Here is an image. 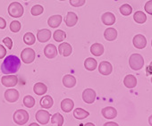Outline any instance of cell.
<instances>
[{
	"label": "cell",
	"mask_w": 152,
	"mask_h": 126,
	"mask_svg": "<svg viewBox=\"0 0 152 126\" xmlns=\"http://www.w3.org/2000/svg\"><path fill=\"white\" fill-rule=\"evenodd\" d=\"M101 113H102V115L107 119H114L117 116V111L115 110V108L112 106H107L103 108Z\"/></svg>",
	"instance_id": "obj_15"
},
{
	"label": "cell",
	"mask_w": 152,
	"mask_h": 126,
	"mask_svg": "<svg viewBox=\"0 0 152 126\" xmlns=\"http://www.w3.org/2000/svg\"><path fill=\"white\" fill-rule=\"evenodd\" d=\"M119 11H120V13H121L123 15H124V16H128V15H130L132 14V7H131L130 5H128V4H124V5H123V6L120 7Z\"/></svg>",
	"instance_id": "obj_32"
},
{
	"label": "cell",
	"mask_w": 152,
	"mask_h": 126,
	"mask_svg": "<svg viewBox=\"0 0 152 126\" xmlns=\"http://www.w3.org/2000/svg\"><path fill=\"white\" fill-rule=\"evenodd\" d=\"M31 126H35V125H39V124H37L36 122H32V123H31Z\"/></svg>",
	"instance_id": "obj_44"
},
{
	"label": "cell",
	"mask_w": 152,
	"mask_h": 126,
	"mask_svg": "<svg viewBox=\"0 0 152 126\" xmlns=\"http://www.w3.org/2000/svg\"><path fill=\"white\" fill-rule=\"evenodd\" d=\"M74 106V103L72 99L70 98H64V100H62L61 102V109L64 112V113H69L73 109Z\"/></svg>",
	"instance_id": "obj_19"
},
{
	"label": "cell",
	"mask_w": 152,
	"mask_h": 126,
	"mask_svg": "<svg viewBox=\"0 0 152 126\" xmlns=\"http://www.w3.org/2000/svg\"><path fill=\"white\" fill-rule=\"evenodd\" d=\"M98 66V63L97 61L92 58V57H89L85 60L84 62V67L86 68V70L88 71H94Z\"/></svg>",
	"instance_id": "obj_26"
},
{
	"label": "cell",
	"mask_w": 152,
	"mask_h": 126,
	"mask_svg": "<svg viewBox=\"0 0 152 126\" xmlns=\"http://www.w3.org/2000/svg\"><path fill=\"white\" fill-rule=\"evenodd\" d=\"M53 37H54V39H55L56 42H62L63 40L65 39V38H66V33H65L64 31H62V30H57V31H56L54 32Z\"/></svg>",
	"instance_id": "obj_30"
},
{
	"label": "cell",
	"mask_w": 152,
	"mask_h": 126,
	"mask_svg": "<svg viewBox=\"0 0 152 126\" xmlns=\"http://www.w3.org/2000/svg\"><path fill=\"white\" fill-rule=\"evenodd\" d=\"M86 0H70V5L74 7H81L85 4Z\"/></svg>",
	"instance_id": "obj_36"
},
{
	"label": "cell",
	"mask_w": 152,
	"mask_h": 126,
	"mask_svg": "<svg viewBox=\"0 0 152 126\" xmlns=\"http://www.w3.org/2000/svg\"><path fill=\"white\" fill-rule=\"evenodd\" d=\"M35 51L31 47L24 48L21 53V59L24 62V64H31V63H32L35 60Z\"/></svg>",
	"instance_id": "obj_5"
},
{
	"label": "cell",
	"mask_w": 152,
	"mask_h": 126,
	"mask_svg": "<svg viewBox=\"0 0 152 126\" xmlns=\"http://www.w3.org/2000/svg\"><path fill=\"white\" fill-rule=\"evenodd\" d=\"M1 82L7 88L15 87L18 82V77L16 75H5L2 77Z\"/></svg>",
	"instance_id": "obj_8"
},
{
	"label": "cell",
	"mask_w": 152,
	"mask_h": 126,
	"mask_svg": "<svg viewBox=\"0 0 152 126\" xmlns=\"http://www.w3.org/2000/svg\"><path fill=\"white\" fill-rule=\"evenodd\" d=\"M89 115H90V113L83 108H75V110L73 111V116L78 120L85 119Z\"/></svg>",
	"instance_id": "obj_27"
},
{
	"label": "cell",
	"mask_w": 152,
	"mask_h": 126,
	"mask_svg": "<svg viewBox=\"0 0 152 126\" xmlns=\"http://www.w3.org/2000/svg\"><path fill=\"white\" fill-rule=\"evenodd\" d=\"M151 83H152V77H151Z\"/></svg>",
	"instance_id": "obj_47"
},
{
	"label": "cell",
	"mask_w": 152,
	"mask_h": 126,
	"mask_svg": "<svg viewBox=\"0 0 152 126\" xmlns=\"http://www.w3.org/2000/svg\"><path fill=\"white\" fill-rule=\"evenodd\" d=\"M101 19H102V22L105 25H113L115 23V16L114 14H112L110 12L105 13L102 15Z\"/></svg>",
	"instance_id": "obj_20"
},
{
	"label": "cell",
	"mask_w": 152,
	"mask_h": 126,
	"mask_svg": "<svg viewBox=\"0 0 152 126\" xmlns=\"http://www.w3.org/2000/svg\"><path fill=\"white\" fill-rule=\"evenodd\" d=\"M29 120V114L23 109H19L14 114V121L18 125H24Z\"/></svg>",
	"instance_id": "obj_4"
},
{
	"label": "cell",
	"mask_w": 152,
	"mask_h": 126,
	"mask_svg": "<svg viewBox=\"0 0 152 126\" xmlns=\"http://www.w3.org/2000/svg\"><path fill=\"white\" fill-rule=\"evenodd\" d=\"M104 37L108 41H113L117 38V31L114 28H107L104 32Z\"/></svg>",
	"instance_id": "obj_25"
},
{
	"label": "cell",
	"mask_w": 152,
	"mask_h": 126,
	"mask_svg": "<svg viewBox=\"0 0 152 126\" xmlns=\"http://www.w3.org/2000/svg\"><path fill=\"white\" fill-rule=\"evenodd\" d=\"M132 42H133V46L138 49H143L147 46V39L141 34H138L134 36Z\"/></svg>",
	"instance_id": "obj_11"
},
{
	"label": "cell",
	"mask_w": 152,
	"mask_h": 126,
	"mask_svg": "<svg viewBox=\"0 0 152 126\" xmlns=\"http://www.w3.org/2000/svg\"><path fill=\"white\" fill-rule=\"evenodd\" d=\"M105 126H108V125H114V126H116V125H118L116 122H106L105 124H104Z\"/></svg>",
	"instance_id": "obj_41"
},
{
	"label": "cell",
	"mask_w": 152,
	"mask_h": 126,
	"mask_svg": "<svg viewBox=\"0 0 152 126\" xmlns=\"http://www.w3.org/2000/svg\"><path fill=\"white\" fill-rule=\"evenodd\" d=\"M144 9H145V11H146L148 15H152V0H149V1H148V2L145 4Z\"/></svg>",
	"instance_id": "obj_37"
},
{
	"label": "cell",
	"mask_w": 152,
	"mask_h": 126,
	"mask_svg": "<svg viewBox=\"0 0 152 126\" xmlns=\"http://www.w3.org/2000/svg\"><path fill=\"white\" fill-rule=\"evenodd\" d=\"M6 55H7V49L4 47V46L0 45V59L4 58Z\"/></svg>",
	"instance_id": "obj_39"
},
{
	"label": "cell",
	"mask_w": 152,
	"mask_h": 126,
	"mask_svg": "<svg viewBox=\"0 0 152 126\" xmlns=\"http://www.w3.org/2000/svg\"><path fill=\"white\" fill-rule=\"evenodd\" d=\"M54 104V100L51 96H44L40 99V106L44 109H49L52 107Z\"/></svg>",
	"instance_id": "obj_24"
},
{
	"label": "cell",
	"mask_w": 152,
	"mask_h": 126,
	"mask_svg": "<svg viewBox=\"0 0 152 126\" xmlns=\"http://www.w3.org/2000/svg\"><path fill=\"white\" fill-rule=\"evenodd\" d=\"M5 99L9 103H15L19 99V92L15 89H8L5 91Z\"/></svg>",
	"instance_id": "obj_7"
},
{
	"label": "cell",
	"mask_w": 152,
	"mask_h": 126,
	"mask_svg": "<svg viewBox=\"0 0 152 126\" xmlns=\"http://www.w3.org/2000/svg\"><path fill=\"white\" fill-rule=\"evenodd\" d=\"M64 22H65V24L66 26L68 27H72L74 26L76 23L78 22V17H77V15L73 12H68L65 19H64Z\"/></svg>",
	"instance_id": "obj_16"
},
{
	"label": "cell",
	"mask_w": 152,
	"mask_h": 126,
	"mask_svg": "<svg viewBox=\"0 0 152 126\" xmlns=\"http://www.w3.org/2000/svg\"><path fill=\"white\" fill-rule=\"evenodd\" d=\"M83 99L87 104L94 103L96 99V92L92 89H86L83 92Z\"/></svg>",
	"instance_id": "obj_9"
},
{
	"label": "cell",
	"mask_w": 152,
	"mask_h": 126,
	"mask_svg": "<svg viewBox=\"0 0 152 126\" xmlns=\"http://www.w3.org/2000/svg\"><path fill=\"white\" fill-rule=\"evenodd\" d=\"M7 27V22L4 18L2 17H0V29L3 30Z\"/></svg>",
	"instance_id": "obj_40"
},
{
	"label": "cell",
	"mask_w": 152,
	"mask_h": 126,
	"mask_svg": "<svg viewBox=\"0 0 152 126\" xmlns=\"http://www.w3.org/2000/svg\"><path fill=\"white\" fill-rule=\"evenodd\" d=\"M44 55H45L48 58L52 59V58H54V57L56 56V55H57V48L56 47L55 45H53V44H48V45H47V46L45 47V48H44Z\"/></svg>",
	"instance_id": "obj_14"
},
{
	"label": "cell",
	"mask_w": 152,
	"mask_h": 126,
	"mask_svg": "<svg viewBox=\"0 0 152 126\" xmlns=\"http://www.w3.org/2000/svg\"><path fill=\"white\" fill-rule=\"evenodd\" d=\"M124 84L128 89H133L137 85V79L132 74L126 75L125 78H124Z\"/></svg>",
	"instance_id": "obj_18"
},
{
	"label": "cell",
	"mask_w": 152,
	"mask_h": 126,
	"mask_svg": "<svg viewBox=\"0 0 152 126\" xmlns=\"http://www.w3.org/2000/svg\"><path fill=\"white\" fill-rule=\"evenodd\" d=\"M59 1H64V0H59Z\"/></svg>",
	"instance_id": "obj_46"
},
{
	"label": "cell",
	"mask_w": 152,
	"mask_h": 126,
	"mask_svg": "<svg viewBox=\"0 0 152 126\" xmlns=\"http://www.w3.org/2000/svg\"><path fill=\"white\" fill-rule=\"evenodd\" d=\"M151 46H152V40H151Z\"/></svg>",
	"instance_id": "obj_48"
},
{
	"label": "cell",
	"mask_w": 152,
	"mask_h": 126,
	"mask_svg": "<svg viewBox=\"0 0 152 126\" xmlns=\"http://www.w3.org/2000/svg\"><path fill=\"white\" fill-rule=\"evenodd\" d=\"M91 52L95 56H100L104 53V47L100 43H94L91 47Z\"/></svg>",
	"instance_id": "obj_21"
},
{
	"label": "cell",
	"mask_w": 152,
	"mask_h": 126,
	"mask_svg": "<svg viewBox=\"0 0 152 126\" xmlns=\"http://www.w3.org/2000/svg\"><path fill=\"white\" fill-rule=\"evenodd\" d=\"M112 71H113L112 65L107 61L101 62L99 64V72L102 75H109V74H111Z\"/></svg>",
	"instance_id": "obj_10"
},
{
	"label": "cell",
	"mask_w": 152,
	"mask_h": 126,
	"mask_svg": "<svg viewBox=\"0 0 152 126\" xmlns=\"http://www.w3.org/2000/svg\"><path fill=\"white\" fill-rule=\"evenodd\" d=\"M149 66H151V68H152V62L150 63V65H149Z\"/></svg>",
	"instance_id": "obj_45"
},
{
	"label": "cell",
	"mask_w": 152,
	"mask_h": 126,
	"mask_svg": "<svg viewBox=\"0 0 152 126\" xmlns=\"http://www.w3.org/2000/svg\"><path fill=\"white\" fill-rule=\"evenodd\" d=\"M148 123H149V125H152V114L148 118Z\"/></svg>",
	"instance_id": "obj_42"
},
{
	"label": "cell",
	"mask_w": 152,
	"mask_h": 126,
	"mask_svg": "<svg viewBox=\"0 0 152 126\" xmlns=\"http://www.w3.org/2000/svg\"><path fill=\"white\" fill-rule=\"evenodd\" d=\"M23 41L25 44L29 45V46H31L35 43L36 41V38L35 36L33 35V33L31 32H27L25 33V35L23 36Z\"/></svg>",
	"instance_id": "obj_31"
},
{
	"label": "cell",
	"mask_w": 152,
	"mask_h": 126,
	"mask_svg": "<svg viewBox=\"0 0 152 126\" xmlns=\"http://www.w3.org/2000/svg\"><path fill=\"white\" fill-rule=\"evenodd\" d=\"M8 14L14 18L22 17L23 15V7L18 2H13L8 7Z\"/></svg>",
	"instance_id": "obj_3"
},
{
	"label": "cell",
	"mask_w": 152,
	"mask_h": 126,
	"mask_svg": "<svg viewBox=\"0 0 152 126\" xmlns=\"http://www.w3.org/2000/svg\"><path fill=\"white\" fill-rule=\"evenodd\" d=\"M63 84L65 88H68V89L73 88L76 84V79L74 76L71 74H66L63 78Z\"/></svg>",
	"instance_id": "obj_17"
},
{
	"label": "cell",
	"mask_w": 152,
	"mask_h": 126,
	"mask_svg": "<svg viewBox=\"0 0 152 126\" xmlns=\"http://www.w3.org/2000/svg\"><path fill=\"white\" fill-rule=\"evenodd\" d=\"M51 38V31L48 29L39 30L37 33V39L40 43H45L48 41Z\"/></svg>",
	"instance_id": "obj_12"
},
{
	"label": "cell",
	"mask_w": 152,
	"mask_h": 126,
	"mask_svg": "<svg viewBox=\"0 0 152 126\" xmlns=\"http://www.w3.org/2000/svg\"><path fill=\"white\" fill-rule=\"evenodd\" d=\"M50 117L51 115L49 112H48L47 110H39L36 113V119L39 122V124H42V125L48 124Z\"/></svg>",
	"instance_id": "obj_6"
},
{
	"label": "cell",
	"mask_w": 152,
	"mask_h": 126,
	"mask_svg": "<svg viewBox=\"0 0 152 126\" xmlns=\"http://www.w3.org/2000/svg\"><path fill=\"white\" fill-rule=\"evenodd\" d=\"M25 1H27V0H25Z\"/></svg>",
	"instance_id": "obj_49"
},
{
	"label": "cell",
	"mask_w": 152,
	"mask_h": 126,
	"mask_svg": "<svg viewBox=\"0 0 152 126\" xmlns=\"http://www.w3.org/2000/svg\"><path fill=\"white\" fill-rule=\"evenodd\" d=\"M51 122L54 125H58V126H62L64 123V117L61 114L56 113L55 114L52 118H51Z\"/></svg>",
	"instance_id": "obj_29"
},
{
	"label": "cell",
	"mask_w": 152,
	"mask_h": 126,
	"mask_svg": "<svg viewBox=\"0 0 152 126\" xmlns=\"http://www.w3.org/2000/svg\"><path fill=\"white\" fill-rule=\"evenodd\" d=\"M133 20H134L137 23H139V24H143V23H145L146 21H147V16H146V15H145L143 12H141V11H137V12L133 15Z\"/></svg>",
	"instance_id": "obj_28"
},
{
	"label": "cell",
	"mask_w": 152,
	"mask_h": 126,
	"mask_svg": "<svg viewBox=\"0 0 152 126\" xmlns=\"http://www.w3.org/2000/svg\"><path fill=\"white\" fill-rule=\"evenodd\" d=\"M21 67V60L16 55H8L1 65V71L4 74H13L19 71Z\"/></svg>",
	"instance_id": "obj_1"
},
{
	"label": "cell",
	"mask_w": 152,
	"mask_h": 126,
	"mask_svg": "<svg viewBox=\"0 0 152 126\" xmlns=\"http://www.w3.org/2000/svg\"><path fill=\"white\" fill-rule=\"evenodd\" d=\"M23 105L28 107V108H31L34 106L35 105V99L34 98H32L31 96L28 95V96H25L24 98H23Z\"/></svg>",
	"instance_id": "obj_33"
},
{
	"label": "cell",
	"mask_w": 152,
	"mask_h": 126,
	"mask_svg": "<svg viewBox=\"0 0 152 126\" xmlns=\"http://www.w3.org/2000/svg\"><path fill=\"white\" fill-rule=\"evenodd\" d=\"M129 65L130 67L134 71L140 70L144 66V59L142 55L140 54H132L129 59Z\"/></svg>",
	"instance_id": "obj_2"
},
{
	"label": "cell",
	"mask_w": 152,
	"mask_h": 126,
	"mask_svg": "<svg viewBox=\"0 0 152 126\" xmlns=\"http://www.w3.org/2000/svg\"><path fill=\"white\" fill-rule=\"evenodd\" d=\"M33 91L36 95H39V96H42L44 94L47 93L48 91V87L47 85H45L44 83L42 82H38L34 85L33 87Z\"/></svg>",
	"instance_id": "obj_22"
},
{
	"label": "cell",
	"mask_w": 152,
	"mask_h": 126,
	"mask_svg": "<svg viewBox=\"0 0 152 126\" xmlns=\"http://www.w3.org/2000/svg\"><path fill=\"white\" fill-rule=\"evenodd\" d=\"M10 30L13 32H18L21 30V23L18 21H13L10 24Z\"/></svg>",
	"instance_id": "obj_35"
},
{
	"label": "cell",
	"mask_w": 152,
	"mask_h": 126,
	"mask_svg": "<svg viewBox=\"0 0 152 126\" xmlns=\"http://www.w3.org/2000/svg\"><path fill=\"white\" fill-rule=\"evenodd\" d=\"M3 42H4V44L7 47V48L11 49V48L13 47V41H12L11 38L7 37L6 39H3Z\"/></svg>",
	"instance_id": "obj_38"
},
{
	"label": "cell",
	"mask_w": 152,
	"mask_h": 126,
	"mask_svg": "<svg viewBox=\"0 0 152 126\" xmlns=\"http://www.w3.org/2000/svg\"><path fill=\"white\" fill-rule=\"evenodd\" d=\"M84 125H87V126H93L94 124L93 123H91V122H87L86 124H84Z\"/></svg>",
	"instance_id": "obj_43"
},
{
	"label": "cell",
	"mask_w": 152,
	"mask_h": 126,
	"mask_svg": "<svg viewBox=\"0 0 152 126\" xmlns=\"http://www.w3.org/2000/svg\"><path fill=\"white\" fill-rule=\"evenodd\" d=\"M43 11H44V9H43L42 6L36 5V6L32 7L31 10V15H34V16H38V15H41V14L43 13Z\"/></svg>",
	"instance_id": "obj_34"
},
{
	"label": "cell",
	"mask_w": 152,
	"mask_h": 126,
	"mask_svg": "<svg viewBox=\"0 0 152 126\" xmlns=\"http://www.w3.org/2000/svg\"><path fill=\"white\" fill-rule=\"evenodd\" d=\"M72 48L71 45L67 42H63L58 47V52L63 56H65V57L69 56L72 54Z\"/></svg>",
	"instance_id": "obj_13"
},
{
	"label": "cell",
	"mask_w": 152,
	"mask_h": 126,
	"mask_svg": "<svg viewBox=\"0 0 152 126\" xmlns=\"http://www.w3.org/2000/svg\"><path fill=\"white\" fill-rule=\"evenodd\" d=\"M62 23V16L61 15H53L50 16L48 20V24L51 27V28H56L58 27Z\"/></svg>",
	"instance_id": "obj_23"
}]
</instances>
